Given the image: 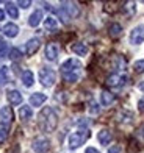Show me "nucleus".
<instances>
[{"instance_id":"f257e3e1","label":"nucleus","mask_w":144,"mask_h":153,"mask_svg":"<svg viewBox=\"0 0 144 153\" xmlns=\"http://www.w3.org/2000/svg\"><path fill=\"white\" fill-rule=\"evenodd\" d=\"M61 75H63L64 81L67 83H75L78 81L81 75V62L75 58H69L61 64Z\"/></svg>"},{"instance_id":"f03ea898","label":"nucleus","mask_w":144,"mask_h":153,"mask_svg":"<svg viewBox=\"0 0 144 153\" xmlns=\"http://www.w3.org/2000/svg\"><path fill=\"white\" fill-rule=\"evenodd\" d=\"M39 127L43 131H46V133H52V131L57 128V123H58V116L57 113L53 111V108L50 106H46L41 109V113H39Z\"/></svg>"},{"instance_id":"7ed1b4c3","label":"nucleus","mask_w":144,"mask_h":153,"mask_svg":"<svg viewBox=\"0 0 144 153\" xmlns=\"http://www.w3.org/2000/svg\"><path fill=\"white\" fill-rule=\"evenodd\" d=\"M91 136V133L88 130H78V131H74L72 134H69V139H67V144L69 147L74 149H78L80 145H83L86 142V139Z\"/></svg>"},{"instance_id":"20e7f679","label":"nucleus","mask_w":144,"mask_h":153,"mask_svg":"<svg viewBox=\"0 0 144 153\" xmlns=\"http://www.w3.org/2000/svg\"><path fill=\"white\" fill-rule=\"evenodd\" d=\"M55 81H57V75L52 69L49 67H43L39 71V83L43 85L44 88H50L55 85Z\"/></svg>"},{"instance_id":"39448f33","label":"nucleus","mask_w":144,"mask_h":153,"mask_svg":"<svg viewBox=\"0 0 144 153\" xmlns=\"http://www.w3.org/2000/svg\"><path fill=\"white\" fill-rule=\"evenodd\" d=\"M13 119H14V113H13L11 106H3L0 109V125L5 130L10 128V125L13 123Z\"/></svg>"},{"instance_id":"423d86ee","label":"nucleus","mask_w":144,"mask_h":153,"mask_svg":"<svg viewBox=\"0 0 144 153\" xmlns=\"http://www.w3.org/2000/svg\"><path fill=\"white\" fill-rule=\"evenodd\" d=\"M130 44H133V45H140L143 44V41H144V25H138V27H135V28L130 31Z\"/></svg>"},{"instance_id":"0eeeda50","label":"nucleus","mask_w":144,"mask_h":153,"mask_svg":"<svg viewBox=\"0 0 144 153\" xmlns=\"http://www.w3.org/2000/svg\"><path fill=\"white\" fill-rule=\"evenodd\" d=\"M125 83H127V76L122 74H113V75H108V78H107V85L111 88H121Z\"/></svg>"},{"instance_id":"6e6552de","label":"nucleus","mask_w":144,"mask_h":153,"mask_svg":"<svg viewBox=\"0 0 144 153\" xmlns=\"http://www.w3.org/2000/svg\"><path fill=\"white\" fill-rule=\"evenodd\" d=\"M31 147H33V150H35L36 153H46L47 150H49V147H50V142H49L47 137H36L35 141H33Z\"/></svg>"},{"instance_id":"1a4fd4ad","label":"nucleus","mask_w":144,"mask_h":153,"mask_svg":"<svg viewBox=\"0 0 144 153\" xmlns=\"http://www.w3.org/2000/svg\"><path fill=\"white\" fill-rule=\"evenodd\" d=\"M58 45L55 44V42H50V44H47L46 45V58L49 59V61H57L58 58Z\"/></svg>"},{"instance_id":"9d476101","label":"nucleus","mask_w":144,"mask_h":153,"mask_svg":"<svg viewBox=\"0 0 144 153\" xmlns=\"http://www.w3.org/2000/svg\"><path fill=\"white\" fill-rule=\"evenodd\" d=\"M61 8H63L67 14H69V17L72 19V17H77L78 16V13H80V10H78V6L75 5V3H72V2H64L63 5H61Z\"/></svg>"},{"instance_id":"9b49d317","label":"nucleus","mask_w":144,"mask_h":153,"mask_svg":"<svg viewBox=\"0 0 144 153\" xmlns=\"http://www.w3.org/2000/svg\"><path fill=\"white\" fill-rule=\"evenodd\" d=\"M39 45H41V41L38 39V38H31V39H28L27 41V55H35L36 52H38V48H39Z\"/></svg>"},{"instance_id":"f8f14e48","label":"nucleus","mask_w":144,"mask_h":153,"mask_svg":"<svg viewBox=\"0 0 144 153\" xmlns=\"http://www.w3.org/2000/svg\"><path fill=\"white\" fill-rule=\"evenodd\" d=\"M6 97H8V102L11 103V105H20V103H22V94H20L17 89H11V91H8Z\"/></svg>"},{"instance_id":"ddd939ff","label":"nucleus","mask_w":144,"mask_h":153,"mask_svg":"<svg viewBox=\"0 0 144 153\" xmlns=\"http://www.w3.org/2000/svg\"><path fill=\"white\" fill-rule=\"evenodd\" d=\"M2 31H3L5 36H8V38H16L17 34H19V27H17L16 24L10 22V24H6V25L3 27Z\"/></svg>"},{"instance_id":"4468645a","label":"nucleus","mask_w":144,"mask_h":153,"mask_svg":"<svg viewBox=\"0 0 144 153\" xmlns=\"http://www.w3.org/2000/svg\"><path fill=\"white\" fill-rule=\"evenodd\" d=\"M46 100H47V95L43 92H35L30 95V105L31 106H41Z\"/></svg>"},{"instance_id":"2eb2a0df","label":"nucleus","mask_w":144,"mask_h":153,"mask_svg":"<svg viewBox=\"0 0 144 153\" xmlns=\"http://www.w3.org/2000/svg\"><path fill=\"white\" fill-rule=\"evenodd\" d=\"M97 139H99V142L102 145H107V144L111 142L113 134H111V131H110V130H100L99 134H97Z\"/></svg>"},{"instance_id":"dca6fc26","label":"nucleus","mask_w":144,"mask_h":153,"mask_svg":"<svg viewBox=\"0 0 144 153\" xmlns=\"http://www.w3.org/2000/svg\"><path fill=\"white\" fill-rule=\"evenodd\" d=\"M72 52L77 55V56H86L88 55V47L83 42H75L72 45Z\"/></svg>"},{"instance_id":"f3484780","label":"nucleus","mask_w":144,"mask_h":153,"mask_svg":"<svg viewBox=\"0 0 144 153\" xmlns=\"http://www.w3.org/2000/svg\"><path fill=\"white\" fill-rule=\"evenodd\" d=\"M22 83L25 88H31L33 83H35V75L31 71H24L22 72Z\"/></svg>"},{"instance_id":"a211bd4d","label":"nucleus","mask_w":144,"mask_h":153,"mask_svg":"<svg viewBox=\"0 0 144 153\" xmlns=\"http://www.w3.org/2000/svg\"><path fill=\"white\" fill-rule=\"evenodd\" d=\"M41 20H43V11L36 10V11L28 17V25H30V27H38V25L41 24Z\"/></svg>"},{"instance_id":"6ab92c4d","label":"nucleus","mask_w":144,"mask_h":153,"mask_svg":"<svg viewBox=\"0 0 144 153\" xmlns=\"http://www.w3.org/2000/svg\"><path fill=\"white\" fill-rule=\"evenodd\" d=\"M19 117H20V120H24V122L30 120L31 117H33V109H31L30 106H20V109H19Z\"/></svg>"},{"instance_id":"aec40b11","label":"nucleus","mask_w":144,"mask_h":153,"mask_svg":"<svg viewBox=\"0 0 144 153\" xmlns=\"http://www.w3.org/2000/svg\"><path fill=\"white\" fill-rule=\"evenodd\" d=\"M113 102H114V95L111 92H108V91H102L100 92V103L104 106H110Z\"/></svg>"},{"instance_id":"412c9836","label":"nucleus","mask_w":144,"mask_h":153,"mask_svg":"<svg viewBox=\"0 0 144 153\" xmlns=\"http://www.w3.org/2000/svg\"><path fill=\"white\" fill-rule=\"evenodd\" d=\"M108 33H110V36H111V38L121 36V33H122V25L118 24V22H113L111 25L108 27Z\"/></svg>"},{"instance_id":"4be33fe9","label":"nucleus","mask_w":144,"mask_h":153,"mask_svg":"<svg viewBox=\"0 0 144 153\" xmlns=\"http://www.w3.org/2000/svg\"><path fill=\"white\" fill-rule=\"evenodd\" d=\"M44 27H46V30H52V31H55V30H57V27H58L57 19L52 17V16L46 17V19H44Z\"/></svg>"},{"instance_id":"5701e85b","label":"nucleus","mask_w":144,"mask_h":153,"mask_svg":"<svg viewBox=\"0 0 144 153\" xmlns=\"http://www.w3.org/2000/svg\"><path fill=\"white\" fill-rule=\"evenodd\" d=\"M6 13H8V16L11 17V19H17L19 17V11H17V6H14L13 3H6Z\"/></svg>"},{"instance_id":"b1692460","label":"nucleus","mask_w":144,"mask_h":153,"mask_svg":"<svg viewBox=\"0 0 144 153\" xmlns=\"http://www.w3.org/2000/svg\"><path fill=\"white\" fill-rule=\"evenodd\" d=\"M8 80H10V76H8V67L2 66V67H0V86L6 85Z\"/></svg>"},{"instance_id":"393cba45","label":"nucleus","mask_w":144,"mask_h":153,"mask_svg":"<svg viewBox=\"0 0 144 153\" xmlns=\"http://www.w3.org/2000/svg\"><path fill=\"white\" fill-rule=\"evenodd\" d=\"M10 58H11L13 61H19L20 58H22V52H20L17 47L11 48V50H10Z\"/></svg>"},{"instance_id":"a878e982","label":"nucleus","mask_w":144,"mask_h":153,"mask_svg":"<svg viewBox=\"0 0 144 153\" xmlns=\"http://www.w3.org/2000/svg\"><path fill=\"white\" fill-rule=\"evenodd\" d=\"M55 13H57V16L61 19V20H63V22H69V20H71V17H69V14H67V13L63 10V8H58L57 11H55Z\"/></svg>"},{"instance_id":"bb28decb","label":"nucleus","mask_w":144,"mask_h":153,"mask_svg":"<svg viewBox=\"0 0 144 153\" xmlns=\"http://www.w3.org/2000/svg\"><path fill=\"white\" fill-rule=\"evenodd\" d=\"M133 69H135V72H136V74H143V72H144V59H138V61H135Z\"/></svg>"},{"instance_id":"cd10ccee","label":"nucleus","mask_w":144,"mask_h":153,"mask_svg":"<svg viewBox=\"0 0 144 153\" xmlns=\"http://www.w3.org/2000/svg\"><path fill=\"white\" fill-rule=\"evenodd\" d=\"M6 53H8V44L2 41V42H0V58H3Z\"/></svg>"},{"instance_id":"c85d7f7f","label":"nucleus","mask_w":144,"mask_h":153,"mask_svg":"<svg viewBox=\"0 0 144 153\" xmlns=\"http://www.w3.org/2000/svg\"><path fill=\"white\" fill-rule=\"evenodd\" d=\"M124 64H125V62H124V59H122L121 56H118V58H114L113 67H114V69H116V67H118V69H121V67H124Z\"/></svg>"},{"instance_id":"c756f323","label":"nucleus","mask_w":144,"mask_h":153,"mask_svg":"<svg viewBox=\"0 0 144 153\" xmlns=\"http://www.w3.org/2000/svg\"><path fill=\"white\" fill-rule=\"evenodd\" d=\"M6 137H8V130L2 128V130H0V144L5 142V141H6Z\"/></svg>"},{"instance_id":"7c9ffc66","label":"nucleus","mask_w":144,"mask_h":153,"mask_svg":"<svg viewBox=\"0 0 144 153\" xmlns=\"http://www.w3.org/2000/svg\"><path fill=\"white\" fill-rule=\"evenodd\" d=\"M17 5L20 6V8L27 10V8H28V6L31 5V2H30V0H19V2H17Z\"/></svg>"},{"instance_id":"2f4dec72","label":"nucleus","mask_w":144,"mask_h":153,"mask_svg":"<svg viewBox=\"0 0 144 153\" xmlns=\"http://www.w3.org/2000/svg\"><path fill=\"white\" fill-rule=\"evenodd\" d=\"M107 153H122V149H121V145H113Z\"/></svg>"},{"instance_id":"473e14b6","label":"nucleus","mask_w":144,"mask_h":153,"mask_svg":"<svg viewBox=\"0 0 144 153\" xmlns=\"http://www.w3.org/2000/svg\"><path fill=\"white\" fill-rule=\"evenodd\" d=\"M90 111H91V114H99V108H97V105H96L94 102L90 105Z\"/></svg>"},{"instance_id":"72a5a7b5","label":"nucleus","mask_w":144,"mask_h":153,"mask_svg":"<svg viewBox=\"0 0 144 153\" xmlns=\"http://www.w3.org/2000/svg\"><path fill=\"white\" fill-rule=\"evenodd\" d=\"M138 109H140V113H144V97L138 102Z\"/></svg>"},{"instance_id":"f704fd0d","label":"nucleus","mask_w":144,"mask_h":153,"mask_svg":"<svg viewBox=\"0 0 144 153\" xmlns=\"http://www.w3.org/2000/svg\"><path fill=\"white\" fill-rule=\"evenodd\" d=\"M85 153H99V150L94 149V147H88V149L85 150Z\"/></svg>"},{"instance_id":"c9c22d12","label":"nucleus","mask_w":144,"mask_h":153,"mask_svg":"<svg viewBox=\"0 0 144 153\" xmlns=\"http://www.w3.org/2000/svg\"><path fill=\"white\" fill-rule=\"evenodd\" d=\"M138 89H140V91H141V92L144 94V81H141L140 85H138Z\"/></svg>"},{"instance_id":"e433bc0d","label":"nucleus","mask_w":144,"mask_h":153,"mask_svg":"<svg viewBox=\"0 0 144 153\" xmlns=\"http://www.w3.org/2000/svg\"><path fill=\"white\" fill-rule=\"evenodd\" d=\"M2 20H5V11L0 10V22H2Z\"/></svg>"}]
</instances>
